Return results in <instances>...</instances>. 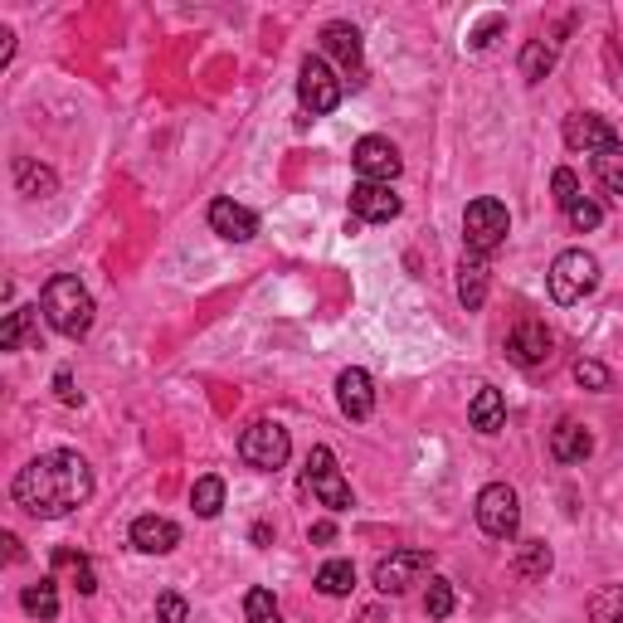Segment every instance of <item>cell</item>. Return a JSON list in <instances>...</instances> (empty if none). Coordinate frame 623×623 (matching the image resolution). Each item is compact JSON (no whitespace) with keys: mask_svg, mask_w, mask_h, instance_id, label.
<instances>
[{"mask_svg":"<svg viewBox=\"0 0 623 623\" xmlns=\"http://www.w3.org/2000/svg\"><path fill=\"white\" fill-rule=\"evenodd\" d=\"M10 497L15 507L30 516H69L78 512L88 497H93V468L83 453H69V448H54V453H39L35 463H25L15 482H10Z\"/></svg>","mask_w":623,"mask_h":623,"instance_id":"6da1fadb","label":"cell"},{"mask_svg":"<svg viewBox=\"0 0 623 623\" xmlns=\"http://www.w3.org/2000/svg\"><path fill=\"white\" fill-rule=\"evenodd\" d=\"M39 307H44V322L59 331V336H69V341L88 336L93 331V312H98L88 288L78 283L74 273H54L44 283V293H39Z\"/></svg>","mask_w":623,"mask_h":623,"instance_id":"7a4b0ae2","label":"cell"},{"mask_svg":"<svg viewBox=\"0 0 623 623\" xmlns=\"http://www.w3.org/2000/svg\"><path fill=\"white\" fill-rule=\"evenodd\" d=\"M507 234H512V215H507L502 200L482 195V200H473V205L463 210V244H468V254L487 258L492 249L507 244Z\"/></svg>","mask_w":623,"mask_h":623,"instance_id":"3957f363","label":"cell"},{"mask_svg":"<svg viewBox=\"0 0 623 623\" xmlns=\"http://www.w3.org/2000/svg\"><path fill=\"white\" fill-rule=\"evenodd\" d=\"M546 278H550V297L560 307H575V302H585L599 288V258L585 254V249H565V254L550 263Z\"/></svg>","mask_w":623,"mask_h":623,"instance_id":"277c9868","label":"cell"},{"mask_svg":"<svg viewBox=\"0 0 623 623\" xmlns=\"http://www.w3.org/2000/svg\"><path fill=\"white\" fill-rule=\"evenodd\" d=\"M239 453H244V463L258 468V473H278V468L288 463V453H293V439H288V429H283L278 419H258V424L244 429Z\"/></svg>","mask_w":623,"mask_h":623,"instance_id":"5b68a950","label":"cell"},{"mask_svg":"<svg viewBox=\"0 0 623 623\" xmlns=\"http://www.w3.org/2000/svg\"><path fill=\"white\" fill-rule=\"evenodd\" d=\"M302 482L312 487V497H317L327 512H351V507H356V497H351V482L341 477L336 458H331V448H322V443L307 453V473H302Z\"/></svg>","mask_w":623,"mask_h":623,"instance_id":"8992f818","label":"cell"},{"mask_svg":"<svg viewBox=\"0 0 623 623\" xmlns=\"http://www.w3.org/2000/svg\"><path fill=\"white\" fill-rule=\"evenodd\" d=\"M477 526L492 536V541H512L516 526H521V502L507 482H487L477 492Z\"/></svg>","mask_w":623,"mask_h":623,"instance_id":"52a82bcc","label":"cell"},{"mask_svg":"<svg viewBox=\"0 0 623 623\" xmlns=\"http://www.w3.org/2000/svg\"><path fill=\"white\" fill-rule=\"evenodd\" d=\"M297 103L307 117H327L341 108V78L327 69V59H302L297 69Z\"/></svg>","mask_w":623,"mask_h":623,"instance_id":"ba28073f","label":"cell"},{"mask_svg":"<svg viewBox=\"0 0 623 623\" xmlns=\"http://www.w3.org/2000/svg\"><path fill=\"white\" fill-rule=\"evenodd\" d=\"M429 570H434V555H429V550H390V555L375 565V589H380V594H404L409 585H419Z\"/></svg>","mask_w":623,"mask_h":623,"instance_id":"9c48e42d","label":"cell"},{"mask_svg":"<svg viewBox=\"0 0 623 623\" xmlns=\"http://www.w3.org/2000/svg\"><path fill=\"white\" fill-rule=\"evenodd\" d=\"M565 147L585 151V156H604V151H619V132L599 112H570L565 117Z\"/></svg>","mask_w":623,"mask_h":623,"instance_id":"30bf717a","label":"cell"},{"mask_svg":"<svg viewBox=\"0 0 623 623\" xmlns=\"http://www.w3.org/2000/svg\"><path fill=\"white\" fill-rule=\"evenodd\" d=\"M351 161H356L361 181H380V185H390L395 176H400V166H404L390 137H361L356 151H351Z\"/></svg>","mask_w":623,"mask_h":623,"instance_id":"8fae6325","label":"cell"},{"mask_svg":"<svg viewBox=\"0 0 623 623\" xmlns=\"http://www.w3.org/2000/svg\"><path fill=\"white\" fill-rule=\"evenodd\" d=\"M351 215H356V224H390L400 215V195L380 181H361L351 190Z\"/></svg>","mask_w":623,"mask_h":623,"instance_id":"7c38bea8","label":"cell"},{"mask_svg":"<svg viewBox=\"0 0 623 623\" xmlns=\"http://www.w3.org/2000/svg\"><path fill=\"white\" fill-rule=\"evenodd\" d=\"M322 49L351 74V83H361V59H366V49H361V30H356V25H346V20L327 25V30H322Z\"/></svg>","mask_w":623,"mask_h":623,"instance_id":"4fadbf2b","label":"cell"},{"mask_svg":"<svg viewBox=\"0 0 623 623\" xmlns=\"http://www.w3.org/2000/svg\"><path fill=\"white\" fill-rule=\"evenodd\" d=\"M132 546L142 550V555H171V550L181 546V526L171 521V516H137L132 521Z\"/></svg>","mask_w":623,"mask_h":623,"instance_id":"5bb4252c","label":"cell"},{"mask_svg":"<svg viewBox=\"0 0 623 623\" xmlns=\"http://www.w3.org/2000/svg\"><path fill=\"white\" fill-rule=\"evenodd\" d=\"M336 404H341L346 419H370V409H375V385H370V375L361 366H351V370L336 375Z\"/></svg>","mask_w":623,"mask_h":623,"instance_id":"9a60e30c","label":"cell"},{"mask_svg":"<svg viewBox=\"0 0 623 623\" xmlns=\"http://www.w3.org/2000/svg\"><path fill=\"white\" fill-rule=\"evenodd\" d=\"M210 229H215L220 239H229V244H249V239L258 234V215L249 210V205L215 200V205H210Z\"/></svg>","mask_w":623,"mask_h":623,"instance_id":"2e32d148","label":"cell"},{"mask_svg":"<svg viewBox=\"0 0 623 623\" xmlns=\"http://www.w3.org/2000/svg\"><path fill=\"white\" fill-rule=\"evenodd\" d=\"M507 356H512L516 366H541V361L550 356V331H546V322H536V317L516 322L512 341H507Z\"/></svg>","mask_w":623,"mask_h":623,"instance_id":"e0dca14e","label":"cell"},{"mask_svg":"<svg viewBox=\"0 0 623 623\" xmlns=\"http://www.w3.org/2000/svg\"><path fill=\"white\" fill-rule=\"evenodd\" d=\"M589 453H594V439H589L585 424L565 419V424L550 429V458H555V463H585Z\"/></svg>","mask_w":623,"mask_h":623,"instance_id":"ac0fdd59","label":"cell"},{"mask_svg":"<svg viewBox=\"0 0 623 623\" xmlns=\"http://www.w3.org/2000/svg\"><path fill=\"white\" fill-rule=\"evenodd\" d=\"M468 419H473L477 434H497L502 424H507V404H502V390H492V385H482L468 404Z\"/></svg>","mask_w":623,"mask_h":623,"instance_id":"d6986e66","label":"cell"},{"mask_svg":"<svg viewBox=\"0 0 623 623\" xmlns=\"http://www.w3.org/2000/svg\"><path fill=\"white\" fill-rule=\"evenodd\" d=\"M458 297H463L468 312H477V307L487 302V258L468 254L458 263Z\"/></svg>","mask_w":623,"mask_h":623,"instance_id":"ffe728a7","label":"cell"},{"mask_svg":"<svg viewBox=\"0 0 623 623\" xmlns=\"http://www.w3.org/2000/svg\"><path fill=\"white\" fill-rule=\"evenodd\" d=\"M555 59H560V39H531V44L521 49V78H526V83H541V78L555 69Z\"/></svg>","mask_w":623,"mask_h":623,"instance_id":"44dd1931","label":"cell"},{"mask_svg":"<svg viewBox=\"0 0 623 623\" xmlns=\"http://www.w3.org/2000/svg\"><path fill=\"white\" fill-rule=\"evenodd\" d=\"M35 317H39V307H15V312H5V327H0V351H15L25 336H30V346H39Z\"/></svg>","mask_w":623,"mask_h":623,"instance_id":"7402d4cb","label":"cell"},{"mask_svg":"<svg viewBox=\"0 0 623 623\" xmlns=\"http://www.w3.org/2000/svg\"><path fill=\"white\" fill-rule=\"evenodd\" d=\"M317 589H322L327 599H346V594L356 589V565H351V560H327V565L317 570Z\"/></svg>","mask_w":623,"mask_h":623,"instance_id":"603a6c76","label":"cell"},{"mask_svg":"<svg viewBox=\"0 0 623 623\" xmlns=\"http://www.w3.org/2000/svg\"><path fill=\"white\" fill-rule=\"evenodd\" d=\"M550 565H555V555H550L546 541H521V550H516V575L521 580H546Z\"/></svg>","mask_w":623,"mask_h":623,"instance_id":"cb8c5ba5","label":"cell"},{"mask_svg":"<svg viewBox=\"0 0 623 623\" xmlns=\"http://www.w3.org/2000/svg\"><path fill=\"white\" fill-rule=\"evenodd\" d=\"M190 507H195V516H220L224 512V482L215 473L210 477H195V487H190Z\"/></svg>","mask_w":623,"mask_h":623,"instance_id":"d4e9b609","label":"cell"},{"mask_svg":"<svg viewBox=\"0 0 623 623\" xmlns=\"http://www.w3.org/2000/svg\"><path fill=\"white\" fill-rule=\"evenodd\" d=\"M54 570H64V575L74 580L78 594H93V589H98V575H93L88 555H78V550H54Z\"/></svg>","mask_w":623,"mask_h":623,"instance_id":"484cf974","label":"cell"},{"mask_svg":"<svg viewBox=\"0 0 623 623\" xmlns=\"http://www.w3.org/2000/svg\"><path fill=\"white\" fill-rule=\"evenodd\" d=\"M15 181H20V195H30V200H44V195L59 190L54 171H49V166H35V161H20V166H15Z\"/></svg>","mask_w":623,"mask_h":623,"instance_id":"4316f807","label":"cell"},{"mask_svg":"<svg viewBox=\"0 0 623 623\" xmlns=\"http://www.w3.org/2000/svg\"><path fill=\"white\" fill-rule=\"evenodd\" d=\"M20 604H25L30 619H54L59 614V589H54V580H39V585H30L20 594Z\"/></svg>","mask_w":623,"mask_h":623,"instance_id":"83f0119b","label":"cell"},{"mask_svg":"<svg viewBox=\"0 0 623 623\" xmlns=\"http://www.w3.org/2000/svg\"><path fill=\"white\" fill-rule=\"evenodd\" d=\"M589 619L594 623H623V585L599 589V594L589 599Z\"/></svg>","mask_w":623,"mask_h":623,"instance_id":"f1b7e54d","label":"cell"},{"mask_svg":"<svg viewBox=\"0 0 623 623\" xmlns=\"http://www.w3.org/2000/svg\"><path fill=\"white\" fill-rule=\"evenodd\" d=\"M244 619L249 623H283V614H278V604H273L268 589H249V594H244Z\"/></svg>","mask_w":623,"mask_h":623,"instance_id":"f546056e","label":"cell"},{"mask_svg":"<svg viewBox=\"0 0 623 623\" xmlns=\"http://www.w3.org/2000/svg\"><path fill=\"white\" fill-rule=\"evenodd\" d=\"M594 176H599V185H604V190L623 195V147L619 151H604V156H594Z\"/></svg>","mask_w":623,"mask_h":623,"instance_id":"4dcf8cb0","label":"cell"},{"mask_svg":"<svg viewBox=\"0 0 623 623\" xmlns=\"http://www.w3.org/2000/svg\"><path fill=\"white\" fill-rule=\"evenodd\" d=\"M424 614H429V619H448V614H453V585H448L443 575H434V580H429V594H424Z\"/></svg>","mask_w":623,"mask_h":623,"instance_id":"1f68e13d","label":"cell"},{"mask_svg":"<svg viewBox=\"0 0 623 623\" xmlns=\"http://www.w3.org/2000/svg\"><path fill=\"white\" fill-rule=\"evenodd\" d=\"M550 190H555V205H560V210H570V205L580 200V181H575L570 166H560V171L550 176Z\"/></svg>","mask_w":623,"mask_h":623,"instance_id":"d6a6232c","label":"cell"},{"mask_svg":"<svg viewBox=\"0 0 623 623\" xmlns=\"http://www.w3.org/2000/svg\"><path fill=\"white\" fill-rule=\"evenodd\" d=\"M565 215H570V229H580V234L599 229V220H604V210H599L594 200H585V195H580V200H575V205H570Z\"/></svg>","mask_w":623,"mask_h":623,"instance_id":"836d02e7","label":"cell"},{"mask_svg":"<svg viewBox=\"0 0 623 623\" xmlns=\"http://www.w3.org/2000/svg\"><path fill=\"white\" fill-rule=\"evenodd\" d=\"M185 619H190V604L181 594H161L156 599V623H185Z\"/></svg>","mask_w":623,"mask_h":623,"instance_id":"e575fe53","label":"cell"},{"mask_svg":"<svg viewBox=\"0 0 623 623\" xmlns=\"http://www.w3.org/2000/svg\"><path fill=\"white\" fill-rule=\"evenodd\" d=\"M575 380H580L585 390H609V380H614V375L599 366V361H575Z\"/></svg>","mask_w":623,"mask_h":623,"instance_id":"d590c367","label":"cell"},{"mask_svg":"<svg viewBox=\"0 0 623 623\" xmlns=\"http://www.w3.org/2000/svg\"><path fill=\"white\" fill-rule=\"evenodd\" d=\"M502 25H507V15H487V20L477 25L473 35H468V44H473V49H487V44H492V35H497Z\"/></svg>","mask_w":623,"mask_h":623,"instance_id":"8d00e7d4","label":"cell"},{"mask_svg":"<svg viewBox=\"0 0 623 623\" xmlns=\"http://www.w3.org/2000/svg\"><path fill=\"white\" fill-rule=\"evenodd\" d=\"M54 390H59V400H64V404H83V395L74 390V375H69V370H59V375H54Z\"/></svg>","mask_w":623,"mask_h":623,"instance_id":"74e56055","label":"cell"},{"mask_svg":"<svg viewBox=\"0 0 623 623\" xmlns=\"http://www.w3.org/2000/svg\"><path fill=\"white\" fill-rule=\"evenodd\" d=\"M307 541H312V546H331V541H336V526H331V521H317V526L307 531Z\"/></svg>","mask_w":623,"mask_h":623,"instance_id":"f35d334b","label":"cell"},{"mask_svg":"<svg viewBox=\"0 0 623 623\" xmlns=\"http://www.w3.org/2000/svg\"><path fill=\"white\" fill-rule=\"evenodd\" d=\"M10 54H15V30H10V25H0V69L10 64Z\"/></svg>","mask_w":623,"mask_h":623,"instance_id":"ab89813d","label":"cell"},{"mask_svg":"<svg viewBox=\"0 0 623 623\" xmlns=\"http://www.w3.org/2000/svg\"><path fill=\"white\" fill-rule=\"evenodd\" d=\"M5 560H20V541H15L10 531H5Z\"/></svg>","mask_w":623,"mask_h":623,"instance_id":"60d3db41","label":"cell"}]
</instances>
